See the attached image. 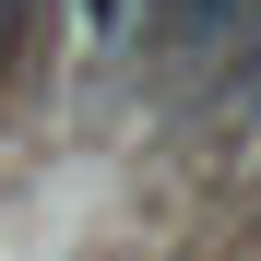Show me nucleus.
Listing matches in <instances>:
<instances>
[{
	"label": "nucleus",
	"mask_w": 261,
	"mask_h": 261,
	"mask_svg": "<svg viewBox=\"0 0 261 261\" xmlns=\"http://www.w3.org/2000/svg\"><path fill=\"white\" fill-rule=\"evenodd\" d=\"M249 24H261V0H166V12L143 24V48L119 60V83H130V95H166V107H178V95H190V83H202L214 60L238 48Z\"/></svg>",
	"instance_id": "nucleus-1"
},
{
	"label": "nucleus",
	"mask_w": 261,
	"mask_h": 261,
	"mask_svg": "<svg viewBox=\"0 0 261 261\" xmlns=\"http://www.w3.org/2000/svg\"><path fill=\"white\" fill-rule=\"evenodd\" d=\"M71 60V0H0V107Z\"/></svg>",
	"instance_id": "nucleus-2"
},
{
	"label": "nucleus",
	"mask_w": 261,
	"mask_h": 261,
	"mask_svg": "<svg viewBox=\"0 0 261 261\" xmlns=\"http://www.w3.org/2000/svg\"><path fill=\"white\" fill-rule=\"evenodd\" d=\"M178 107H190V119H214L226 143H261V24H249V36H238V48L214 60L202 83H190Z\"/></svg>",
	"instance_id": "nucleus-3"
},
{
	"label": "nucleus",
	"mask_w": 261,
	"mask_h": 261,
	"mask_svg": "<svg viewBox=\"0 0 261 261\" xmlns=\"http://www.w3.org/2000/svg\"><path fill=\"white\" fill-rule=\"evenodd\" d=\"M154 12H166V0H143V24H154Z\"/></svg>",
	"instance_id": "nucleus-4"
}]
</instances>
